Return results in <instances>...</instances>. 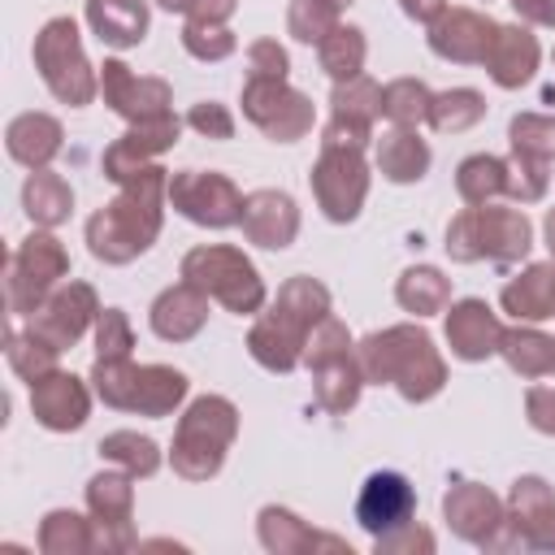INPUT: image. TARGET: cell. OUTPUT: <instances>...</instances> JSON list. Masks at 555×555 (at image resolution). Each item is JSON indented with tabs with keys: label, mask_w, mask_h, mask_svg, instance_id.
Segmentation results:
<instances>
[{
	"label": "cell",
	"mask_w": 555,
	"mask_h": 555,
	"mask_svg": "<svg viewBox=\"0 0 555 555\" xmlns=\"http://www.w3.org/2000/svg\"><path fill=\"white\" fill-rule=\"evenodd\" d=\"M165 208H169V169L156 160L130 173L117 186V195L87 217V251L100 264L139 260L160 238Z\"/></svg>",
	"instance_id": "6da1fadb"
},
{
	"label": "cell",
	"mask_w": 555,
	"mask_h": 555,
	"mask_svg": "<svg viewBox=\"0 0 555 555\" xmlns=\"http://www.w3.org/2000/svg\"><path fill=\"white\" fill-rule=\"evenodd\" d=\"M334 312L330 286L299 273L286 278L278 286V299L269 308L256 312L251 330H247V356L264 369V373H291L304 364V343L308 334Z\"/></svg>",
	"instance_id": "7a4b0ae2"
},
{
	"label": "cell",
	"mask_w": 555,
	"mask_h": 555,
	"mask_svg": "<svg viewBox=\"0 0 555 555\" xmlns=\"http://www.w3.org/2000/svg\"><path fill=\"white\" fill-rule=\"evenodd\" d=\"M356 360L364 369V382L395 386L408 403H429L447 386V360L434 347L429 330H421L416 321L364 334L356 343Z\"/></svg>",
	"instance_id": "3957f363"
},
{
	"label": "cell",
	"mask_w": 555,
	"mask_h": 555,
	"mask_svg": "<svg viewBox=\"0 0 555 555\" xmlns=\"http://www.w3.org/2000/svg\"><path fill=\"white\" fill-rule=\"evenodd\" d=\"M238 438V408L225 395H199L182 408L169 464L182 481H212Z\"/></svg>",
	"instance_id": "277c9868"
},
{
	"label": "cell",
	"mask_w": 555,
	"mask_h": 555,
	"mask_svg": "<svg viewBox=\"0 0 555 555\" xmlns=\"http://www.w3.org/2000/svg\"><path fill=\"white\" fill-rule=\"evenodd\" d=\"M95 399L134 416H173L186 403V373L173 364H134V360H95L87 373Z\"/></svg>",
	"instance_id": "5b68a950"
},
{
	"label": "cell",
	"mask_w": 555,
	"mask_h": 555,
	"mask_svg": "<svg viewBox=\"0 0 555 555\" xmlns=\"http://www.w3.org/2000/svg\"><path fill=\"white\" fill-rule=\"evenodd\" d=\"M178 278L199 286L208 299H217L234 317H256L269 304L260 269L251 264V256L243 247H230V243H199V247H191L182 256V264H178Z\"/></svg>",
	"instance_id": "8992f818"
},
{
	"label": "cell",
	"mask_w": 555,
	"mask_h": 555,
	"mask_svg": "<svg viewBox=\"0 0 555 555\" xmlns=\"http://www.w3.org/2000/svg\"><path fill=\"white\" fill-rule=\"evenodd\" d=\"M30 56H35V69H39L43 87L61 104L87 108L100 95V65L87 61V48H82V35H78L74 17H48L35 35Z\"/></svg>",
	"instance_id": "52a82bcc"
},
{
	"label": "cell",
	"mask_w": 555,
	"mask_h": 555,
	"mask_svg": "<svg viewBox=\"0 0 555 555\" xmlns=\"http://www.w3.org/2000/svg\"><path fill=\"white\" fill-rule=\"evenodd\" d=\"M69 278V251L52 230L26 234L4 260V304L13 317H30Z\"/></svg>",
	"instance_id": "ba28073f"
},
{
	"label": "cell",
	"mask_w": 555,
	"mask_h": 555,
	"mask_svg": "<svg viewBox=\"0 0 555 555\" xmlns=\"http://www.w3.org/2000/svg\"><path fill=\"white\" fill-rule=\"evenodd\" d=\"M238 104H243V117L273 143H299L317 121L312 100L286 78H247Z\"/></svg>",
	"instance_id": "9c48e42d"
},
{
	"label": "cell",
	"mask_w": 555,
	"mask_h": 555,
	"mask_svg": "<svg viewBox=\"0 0 555 555\" xmlns=\"http://www.w3.org/2000/svg\"><path fill=\"white\" fill-rule=\"evenodd\" d=\"M369 160L364 152H347V147H321L312 173H308V186H312V199L321 208L325 221L334 225H347L360 217L364 199H369Z\"/></svg>",
	"instance_id": "30bf717a"
},
{
	"label": "cell",
	"mask_w": 555,
	"mask_h": 555,
	"mask_svg": "<svg viewBox=\"0 0 555 555\" xmlns=\"http://www.w3.org/2000/svg\"><path fill=\"white\" fill-rule=\"evenodd\" d=\"M169 208L204 230H230L243 217V191L217 169L169 173Z\"/></svg>",
	"instance_id": "8fae6325"
},
{
	"label": "cell",
	"mask_w": 555,
	"mask_h": 555,
	"mask_svg": "<svg viewBox=\"0 0 555 555\" xmlns=\"http://www.w3.org/2000/svg\"><path fill=\"white\" fill-rule=\"evenodd\" d=\"M87 512L95 525V555H121L130 551L134 538V477L117 464L100 468L87 481Z\"/></svg>",
	"instance_id": "7c38bea8"
},
{
	"label": "cell",
	"mask_w": 555,
	"mask_h": 555,
	"mask_svg": "<svg viewBox=\"0 0 555 555\" xmlns=\"http://www.w3.org/2000/svg\"><path fill=\"white\" fill-rule=\"evenodd\" d=\"M442 520L447 529L481 551H503V529H507V499H499L481 481H455L442 494Z\"/></svg>",
	"instance_id": "4fadbf2b"
},
{
	"label": "cell",
	"mask_w": 555,
	"mask_h": 555,
	"mask_svg": "<svg viewBox=\"0 0 555 555\" xmlns=\"http://www.w3.org/2000/svg\"><path fill=\"white\" fill-rule=\"evenodd\" d=\"M503 551H555V490L546 477L525 473L512 481Z\"/></svg>",
	"instance_id": "5bb4252c"
},
{
	"label": "cell",
	"mask_w": 555,
	"mask_h": 555,
	"mask_svg": "<svg viewBox=\"0 0 555 555\" xmlns=\"http://www.w3.org/2000/svg\"><path fill=\"white\" fill-rule=\"evenodd\" d=\"M182 117L165 113V117H147V121H126V130L104 147L100 156V169L108 182H126L130 173H139L143 165H156L169 147H178V134H182Z\"/></svg>",
	"instance_id": "9a60e30c"
},
{
	"label": "cell",
	"mask_w": 555,
	"mask_h": 555,
	"mask_svg": "<svg viewBox=\"0 0 555 555\" xmlns=\"http://www.w3.org/2000/svg\"><path fill=\"white\" fill-rule=\"evenodd\" d=\"M95 317H100V299H95V286L91 282H61L30 317H26V330H35L39 338H48L52 347H74L87 330H95Z\"/></svg>",
	"instance_id": "2e32d148"
},
{
	"label": "cell",
	"mask_w": 555,
	"mask_h": 555,
	"mask_svg": "<svg viewBox=\"0 0 555 555\" xmlns=\"http://www.w3.org/2000/svg\"><path fill=\"white\" fill-rule=\"evenodd\" d=\"M100 100L126 117V121H147V117H165L173 113V91L165 78H147V74H134L121 56H108L100 65Z\"/></svg>",
	"instance_id": "e0dca14e"
},
{
	"label": "cell",
	"mask_w": 555,
	"mask_h": 555,
	"mask_svg": "<svg viewBox=\"0 0 555 555\" xmlns=\"http://www.w3.org/2000/svg\"><path fill=\"white\" fill-rule=\"evenodd\" d=\"M416 516V486L403 477V473H369L360 494H356V525L369 533V538H382L399 525H408Z\"/></svg>",
	"instance_id": "ac0fdd59"
},
{
	"label": "cell",
	"mask_w": 555,
	"mask_h": 555,
	"mask_svg": "<svg viewBox=\"0 0 555 555\" xmlns=\"http://www.w3.org/2000/svg\"><path fill=\"white\" fill-rule=\"evenodd\" d=\"M425 43L438 61H451V65H481L490 43H494V30L499 22L490 13H477V9H447L434 26H425Z\"/></svg>",
	"instance_id": "d6986e66"
},
{
	"label": "cell",
	"mask_w": 555,
	"mask_h": 555,
	"mask_svg": "<svg viewBox=\"0 0 555 555\" xmlns=\"http://www.w3.org/2000/svg\"><path fill=\"white\" fill-rule=\"evenodd\" d=\"M91 382L56 369L39 382H30V416L52 434H74L91 416Z\"/></svg>",
	"instance_id": "ffe728a7"
},
{
	"label": "cell",
	"mask_w": 555,
	"mask_h": 555,
	"mask_svg": "<svg viewBox=\"0 0 555 555\" xmlns=\"http://www.w3.org/2000/svg\"><path fill=\"white\" fill-rule=\"evenodd\" d=\"M447 347L455 360L464 364H481L490 356H499L503 343V321L486 299H455L447 304V321H442Z\"/></svg>",
	"instance_id": "44dd1931"
},
{
	"label": "cell",
	"mask_w": 555,
	"mask_h": 555,
	"mask_svg": "<svg viewBox=\"0 0 555 555\" xmlns=\"http://www.w3.org/2000/svg\"><path fill=\"white\" fill-rule=\"evenodd\" d=\"M243 238L264 247V251H286L295 238H299V204L295 195L278 191V186H264V191H251L243 195Z\"/></svg>",
	"instance_id": "7402d4cb"
},
{
	"label": "cell",
	"mask_w": 555,
	"mask_h": 555,
	"mask_svg": "<svg viewBox=\"0 0 555 555\" xmlns=\"http://www.w3.org/2000/svg\"><path fill=\"white\" fill-rule=\"evenodd\" d=\"M477 247L481 260L494 264H520L533 247V221L525 208H503V204H477Z\"/></svg>",
	"instance_id": "603a6c76"
},
{
	"label": "cell",
	"mask_w": 555,
	"mask_h": 555,
	"mask_svg": "<svg viewBox=\"0 0 555 555\" xmlns=\"http://www.w3.org/2000/svg\"><path fill=\"white\" fill-rule=\"evenodd\" d=\"M486 74H490V82L494 87H503V91H520L525 82H533V74H538V65H542V43H538V35L529 30V26H499L494 30V43H490V52H486Z\"/></svg>",
	"instance_id": "cb8c5ba5"
},
{
	"label": "cell",
	"mask_w": 555,
	"mask_h": 555,
	"mask_svg": "<svg viewBox=\"0 0 555 555\" xmlns=\"http://www.w3.org/2000/svg\"><path fill=\"white\" fill-rule=\"evenodd\" d=\"M208 304H212V299H208L199 286L173 282V286H165V291L152 299L147 325H152V334H156L160 343H191V338L208 325Z\"/></svg>",
	"instance_id": "d4e9b609"
},
{
	"label": "cell",
	"mask_w": 555,
	"mask_h": 555,
	"mask_svg": "<svg viewBox=\"0 0 555 555\" xmlns=\"http://www.w3.org/2000/svg\"><path fill=\"white\" fill-rule=\"evenodd\" d=\"M256 538L269 555H308V551H351L343 538L334 533H317L304 516H295L291 507H260L256 512Z\"/></svg>",
	"instance_id": "484cf974"
},
{
	"label": "cell",
	"mask_w": 555,
	"mask_h": 555,
	"mask_svg": "<svg viewBox=\"0 0 555 555\" xmlns=\"http://www.w3.org/2000/svg\"><path fill=\"white\" fill-rule=\"evenodd\" d=\"M65 147V126L52 113H17L4 126V152L9 160H17L22 169H52V160Z\"/></svg>",
	"instance_id": "4316f807"
},
{
	"label": "cell",
	"mask_w": 555,
	"mask_h": 555,
	"mask_svg": "<svg viewBox=\"0 0 555 555\" xmlns=\"http://www.w3.org/2000/svg\"><path fill=\"white\" fill-rule=\"evenodd\" d=\"M82 17H87L91 35L104 48H117V52L139 48L147 39V26H152L147 0H87Z\"/></svg>",
	"instance_id": "83f0119b"
},
{
	"label": "cell",
	"mask_w": 555,
	"mask_h": 555,
	"mask_svg": "<svg viewBox=\"0 0 555 555\" xmlns=\"http://www.w3.org/2000/svg\"><path fill=\"white\" fill-rule=\"evenodd\" d=\"M499 304L512 321H551L555 317V260H533L525 264L503 291H499Z\"/></svg>",
	"instance_id": "f1b7e54d"
},
{
	"label": "cell",
	"mask_w": 555,
	"mask_h": 555,
	"mask_svg": "<svg viewBox=\"0 0 555 555\" xmlns=\"http://www.w3.org/2000/svg\"><path fill=\"white\" fill-rule=\"evenodd\" d=\"M373 147H377V152H373L377 173H382L386 182H395V186L421 182V178L429 173V165H434L429 143L421 139V130H408V126H390Z\"/></svg>",
	"instance_id": "f546056e"
},
{
	"label": "cell",
	"mask_w": 555,
	"mask_h": 555,
	"mask_svg": "<svg viewBox=\"0 0 555 555\" xmlns=\"http://www.w3.org/2000/svg\"><path fill=\"white\" fill-rule=\"evenodd\" d=\"M364 386H369V382H364V369H360L356 351L334 356V360H325V364L312 369V399H317V408L330 412V416H347V412L360 403Z\"/></svg>",
	"instance_id": "4dcf8cb0"
},
{
	"label": "cell",
	"mask_w": 555,
	"mask_h": 555,
	"mask_svg": "<svg viewBox=\"0 0 555 555\" xmlns=\"http://www.w3.org/2000/svg\"><path fill=\"white\" fill-rule=\"evenodd\" d=\"M22 212L35 230H56L74 212V186L56 169H30L22 182Z\"/></svg>",
	"instance_id": "1f68e13d"
},
{
	"label": "cell",
	"mask_w": 555,
	"mask_h": 555,
	"mask_svg": "<svg viewBox=\"0 0 555 555\" xmlns=\"http://www.w3.org/2000/svg\"><path fill=\"white\" fill-rule=\"evenodd\" d=\"M499 356L507 360V369L525 382H538V377H551L555 373V338L542 334L538 325L529 321H516L512 330H503V343H499Z\"/></svg>",
	"instance_id": "d6a6232c"
},
{
	"label": "cell",
	"mask_w": 555,
	"mask_h": 555,
	"mask_svg": "<svg viewBox=\"0 0 555 555\" xmlns=\"http://www.w3.org/2000/svg\"><path fill=\"white\" fill-rule=\"evenodd\" d=\"M395 299L416 321L421 317H434V312H447V304H451V278L438 264H408L399 273V282H395Z\"/></svg>",
	"instance_id": "836d02e7"
},
{
	"label": "cell",
	"mask_w": 555,
	"mask_h": 555,
	"mask_svg": "<svg viewBox=\"0 0 555 555\" xmlns=\"http://www.w3.org/2000/svg\"><path fill=\"white\" fill-rule=\"evenodd\" d=\"M35 546L43 555H95V525H91V512H74V507H52L43 520H39V533H35Z\"/></svg>",
	"instance_id": "e575fe53"
},
{
	"label": "cell",
	"mask_w": 555,
	"mask_h": 555,
	"mask_svg": "<svg viewBox=\"0 0 555 555\" xmlns=\"http://www.w3.org/2000/svg\"><path fill=\"white\" fill-rule=\"evenodd\" d=\"M455 191L464 204H494L499 195H507V160L490 156V152H473L455 165Z\"/></svg>",
	"instance_id": "d590c367"
},
{
	"label": "cell",
	"mask_w": 555,
	"mask_h": 555,
	"mask_svg": "<svg viewBox=\"0 0 555 555\" xmlns=\"http://www.w3.org/2000/svg\"><path fill=\"white\" fill-rule=\"evenodd\" d=\"M317 61H321V69H325L334 82L360 78V74H364V61H369V39H364V30L338 22V26L317 43Z\"/></svg>",
	"instance_id": "8d00e7d4"
},
{
	"label": "cell",
	"mask_w": 555,
	"mask_h": 555,
	"mask_svg": "<svg viewBox=\"0 0 555 555\" xmlns=\"http://www.w3.org/2000/svg\"><path fill=\"white\" fill-rule=\"evenodd\" d=\"M95 451H100L104 464L126 468L134 481H139V477H152V473L160 468V447H156L147 434H139V429H113V434L100 438Z\"/></svg>",
	"instance_id": "74e56055"
},
{
	"label": "cell",
	"mask_w": 555,
	"mask_h": 555,
	"mask_svg": "<svg viewBox=\"0 0 555 555\" xmlns=\"http://www.w3.org/2000/svg\"><path fill=\"white\" fill-rule=\"evenodd\" d=\"M481 117H486V95L473 91V87H451V91H438V95H434L425 126H429L434 134H464V130H473Z\"/></svg>",
	"instance_id": "f35d334b"
},
{
	"label": "cell",
	"mask_w": 555,
	"mask_h": 555,
	"mask_svg": "<svg viewBox=\"0 0 555 555\" xmlns=\"http://www.w3.org/2000/svg\"><path fill=\"white\" fill-rule=\"evenodd\" d=\"M4 356H9V369H13L26 386L61 369V347H52L48 338H39L35 330H9Z\"/></svg>",
	"instance_id": "ab89813d"
},
{
	"label": "cell",
	"mask_w": 555,
	"mask_h": 555,
	"mask_svg": "<svg viewBox=\"0 0 555 555\" xmlns=\"http://www.w3.org/2000/svg\"><path fill=\"white\" fill-rule=\"evenodd\" d=\"M429 104H434V91L421 78H390L382 87V117L390 126L421 130L429 121Z\"/></svg>",
	"instance_id": "60d3db41"
},
{
	"label": "cell",
	"mask_w": 555,
	"mask_h": 555,
	"mask_svg": "<svg viewBox=\"0 0 555 555\" xmlns=\"http://www.w3.org/2000/svg\"><path fill=\"white\" fill-rule=\"evenodd\" d=\"M507 143L520 156L551 160L555 156V117H546V113H516L507 121Z\"/></svg>",
	"instance_id": "b9f144b4"
},
{
	"label": "cell",
	"mask_w": 555,
	"mask_h": 555,
	"mask_svg": "<svg viewBox=\"0 0 555 555\" xmlns=\"http://www.w3.org/2000/svg\"><path fill=\"white\" fill-rule=\"evenodd\" d=\"M182 48H186V56L212 65V61L234 56L238 39H234L230 22H195V17H186V26H182Z\"/></svg>",
	"instance_id": "7bdbcfd3"
},
{
	"label": "cell",
	"mask_w": 555,
	"mask_h": 555,
	"mask_svg": "<svg viewBox=\"0 0 555 555\" xmlns=\"http://www.w3.org/2000/svg\"><path fill=\"white\" fill-rule=\"evenodd\" d=\"M330 113L360 117V121H377V117H382V87H377L369 74L347 78V82H334V91H330Z\"/></svg>",
	"instance_id": "ee69618b"
},
{
	"label": "cell",
	"mask_w": 555,
	"mask_h": 555,
	"mask_svg": "<svg viewBox=\"0 0 555 555\" xmlns=\"http://www.w3.org/2000/svg\"><path fill=\"white\" fill-rule=\"evenodd\" d=\"M334 26H338V9L330 0H291L286 4V30L299 43H312L317 48Z\"/></svg>",
	"instance_id": "f6af8a7d"
},
{
	"label": "cell",
	"mask_w": 555,
	"mask_h": 555,
	"mask_svg": "<svg viewBox=\"0 0 555 555\" xmlns=\"http://www.w3.org/2000/svg\"><path fill=\"white\" fill-rule=\"evenodd\" d=\"M551 186V160H533V156H520L512 152L507 156V195L525 208V204H538Z\"/></svg>",
	"instance_id": "bcb514c9"
},
{
	"label": "cell",
	"mask_w": 555,
	"mask_h": 555,
	"mask_svg": "<svg viewBox=\"0 0 555 555\" xmlns=\"http://www.w3.org/2000/svg\"><path fill=\"white\" fill-rule=\"evenodd\" d=\"M134 330L121 308H100L95 317V360H130Z\"/></svg>",
	"instance_id": "7dc6e473"
},
{
	"label": "cell",
	"mask_w": 555,
	"mask_h": 555,
	"mask_svg": "<svg viewBox=\"0 0 555 555\" xmlns=\"http://www.w3.org/2000/svg\"><path fill=\"white\" fill-rule=\"evenodd\" d=\"M347 351H356V338H351V330L330 312V317L308 334V343H304V364L317 369V364H325V360H334V356H347Z\"/></svg>",
	"instance_id": "c3c4849f"
},
{
	"label": "cell",
	"mask_w": 555,
	"mask_h": 555,
	"mask_svg": "<svg viewBox=\"0 0 555 555\" xmlns=\"http://www.w3.org/2000/svg\"><path fill=\"white\" fill-rule=\"evenodd\" d=\"M447 256L455 260V264H477L481 260V247H477V212H473V204H464L451 221H447Z\"/></svg>",
	"instance_id": "681fc988"
},
{
	"label": "cell",
	"mask_w": 555,
	"mask_h": 555,
	"mask_svg": "<svg viewBox=\"0 0 555 555\" xmlns=\"http://www.w3.org/2000/svg\"><path fill=\"white\" fill-rule=\"evenodd\" d=\"M369 143H373V121L330 113V121L321 126V147H347V152H364Z\"/></svg>",
	"instance_id": "f907efd6"
},
{
	"label": "cell",
	"mask_w": 555,
	"mask_h": 555,
	"mask_svg": "<svg viewBox=\"0 0 555 555\" xmlns=\"http://www.w3.org/2000/svg\"><path fill=\"white\" fill-rule=\"evenodd\" d=\"M438 542H434V533L425 529V525H416V520H408V525H399V529H390V533H382V538H373V551L377 555H429Z\"/></svg>",
	"instance_id": "816d5d0a"
},
{
	"label": "cell",
	"mask_w": 555,
	"mask_h": 555,
	"mask_svg": "<svg viewBox=\"0 0 555 555\" xmlns=\"http://www.w3.org/2000/svg\"><path fill=\"white\" fill-rule=\"evenodd\" d=\"M186 126L195 130V134H204V139H234V113L221 104V100H199V104H191V113H186Z\"/></svg>",
	"instance_id": "f5cc1de1"
},
{
	"label": "cell",
	"mask_w": 555,
	"mask_h": 555,
	"mask_svg": "<svg viewBox=\"0 0 555 555\" xmlns=\"http://www.w3.org/2000/svg\"><path fill=\"white\" fill-rule=\"evenodd\" d=\"M291 74V56L278 39H256L247 48V78H286Z\"/></svg>",
	"instance_id": "db71d44e"
},
{
	"label": "cell",
	"mask_w": 555,
	"mask_h": 555,
	"mask_svg": "<svg viewBox=\"0 0 555 555\" xmlns=\"http://www.w3.org/2000/svg\"><path fill=\"white\" fill-rule=\"evenodd\" d=\"M525 421L538 434L555 438V386H529L525 390Z\"/></svg>",
	"instance_id": "11a10c76"
},
{
	"label": "cell",
	"mask_w": 555,
	"mask_h": 555,
	"mask_svg": "<svg viewBox=\"0 0 555 555\" xmlns=\"http://www.w3.org/2000/svg\"><path fill=\"white\" fill-rule=\"evenodd\" d=\"M520 17V26H542L555 30V0H507Z\"/></svg>",
	"instance_id": "9f6ffc18"
},
{
	"label": "cell",
	"mask_w": 555,
	"mask_h": 555,
	"mask_svg": "<svg viewBox=\"0 0 555 555\" xmlns=\"http://www.w3.org/2000/svg\"><path fill=\"white\" fill-rule=\"evenodd\" d=\"M403 17L416 22V26H434L442 13H447V0H399Z\"/></svg>",
	"instance_id": "6f0895ef"
},
{
	"label": "cell",
	"mask_w": 555,
	"mask_h": 555,
	"mask_svg": "<svg viewBox=\"0 0 555 555\" xmlns=\"http://www.w3.org/2000/svg\"><path fill=\"white\" fill-rule=\"evenodd\" d=\"M234 9H238V0H195L191 17H195V22H230Z\"/></svg>",
	"instance_id": "680465c9"
},
{
	"label": "cell",
	"mask_w": 555,
	"mask_h": 555,
	"mask_svg": "<svg viewBox=\"0 0 555 555\" xmlns=\"http://www.w3.org/2000/svg\"><path fill=\"white\" fill-rule=\"evenodd\" d=\"M165 13H186L191 17V9H195V0H156Z\"/></svg>",
	"instance_id": "91938a15"
},
{
	"label": "cell",
	"mask_w": 555,
	"mask_h": 555,
	"mask_svg": "<svg viewBox=\"0 0 555 555\" xmlns=\"http://www.w3.org/2000/svg\"><path fill=\"white\" fill-rule=\"evenodd\" d=\"M542 230H546V247H551V260H555V208L546 212V225Z\"/></svg>",
	"instance_id": "94428289"
},
{
	"label": "cell",
	"mask_w": 555,
	"mask_h": 555,
	"mask_svg": "<svg viewBox=\"0 0 555 555\" xmlns=\"http://www.w3.org/2000/svg\"><path fill=\"white\" fill-rule=\"evenodd\" d=\"M330 4H334V9H338V13H343V9H351V4H356V0H330Z\"/></svg>",
	"instance_id": "6125c7cd"
},
{
	"label": "cell",
	"mask_w": 555,
	"mask_h": 555,
	"mask_svg": "<svg viewBox=\"0 0 555 555\" xmlns=\"http://www.w3.org/2000/svg\"><path fill=\"white\" fill-rule=\"evenodd\" d=\"M551 56H555V52H551Z\"/></svg>",
	"instance_id": "be15d7a7"
}]
</instances>
